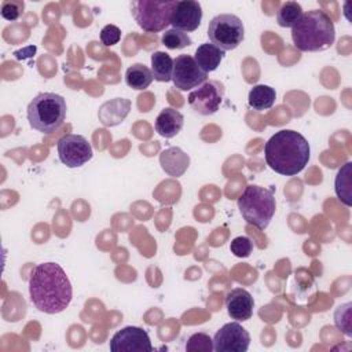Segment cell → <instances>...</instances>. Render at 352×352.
Listing matches in <instances>:
<instances>
[{
    "label": "cell",
    "instance_id": "cell-1",
    "mask_svg": "<svg viewBox=\"0 0 352 352\" xmlns=\"http://www.w3.org/2000/svg\"><path fill=\"white\" fill-rule=\"evenodd\" d=\"M29 294L33 305L44 314H59L65 311L73 297L72 283L56 263H41L36 265L29 276Z\"/></svg>",
    "mask_w": 352,
    "mask_h": 352
},
{
    "label": "cell",
    "instance_id": "cell-2",
    "mask_svg": "<svg viewBox=\"0 0 352 352\" xmlns=\"http://www.w3.org/2000/svg\"><path fill=\"white\" fill-rule=\"evenodd\" d=\"M311 148L308 140L297 131L280 129L264 146L267 165L283 176L300 173L308 164Z\"/></svg>",
    "mask_w": 352,
    "mask_h": 352
},
{
    "label": "cell",
    "instance_id": "cell-3",
    "mask_svg": "<svg viewBox=\"0 0 352 352\" xmlns=\"http://www.w3.org/2000/svg\"><path fill=\"white\" fill-rule=\"evenodd\" d=\"M292 40L302 52H316L330 48L336 40V29L331 18L322 10L302 12L292 28Z\"/></svg>",
    "mask_w": 352,
    "mask_h": 352
},
{
    "label": "cell",
    "instance_id": "cell-4",
    "mask_svg": "<svg viewBox=\"0 0 352 352\" xmlns=\"http://www.w3.org/2000/svg\"><path fill=\"white\" fill-rule=\"evenodd\" d=\"M66 100L54 92H41L36 95L28 106L29 125L41 132L51 133L59 129L66 117Z\"/></svg>",
    "mask_w": 352,
    "mask_h": 352
},
{
    "label": "cell",
    "instance_id": "cell-5",
    "mask_svg": "<svg viewBox=\"0 0 352 352\" xmlns=\"http://www.w3.org/2000/svg\"><path fill=\"white\" fill-rule=\"evenodd\" d=\"M238 209L248 224L265 230L276 209L274 192L261 186L249 184L238 198Z\"/></svg>",
    "mask_w": 352,
    "mask_h": 352
},
{
    "label": "cell",
    "instance_id": "cell-6",
    "mask_svg": "<svg viewBox=\"0 0 352 352\" xmlns=\"http://www.w3.org/2000/svg\"><path fill=\"white\" fill-rule=\"evenodd\" d=\"M176 3V0H135L131 1V12L144 32L157 33L170 25V15Z\"/></svg>",
    "mask_w": 352,
    "mask_h": 352
},
{
    "label": "cell",
    "instance_id": "cell-7",
    "mask_svg": "<svg viewBox=\"0 0 352 352\" xmlns=\"http://www.w3.org/2000/svg\"><path fill=\"white\" fill-rule=\"evenodd\" d=\"M208 36L213 45L226 51L235 50L245 37V28L239 16L234 14H220L210 19Z\"/></svg>",
    "mask_w": 352,
    "mask_h": 352
},
{
    "label": "cell",
    "instance_id": "cell-8",
    "mask_svg": "<svg viewBox=\"0 0 352 352\" xmlns=\"http://www.w3.org/2000/svg\"><path fill=\"white\" fill-rule=\"evenodd\" d=\"M58 157L62 164L67 168H78L88 162L94 153L92 146L82 135L69 133L59 139L58 146Z\"/></svg>",
    "mask_w": 352,
    "mask_h": 352
},
{
    "label": "cell",
    "instance_id": "cell-9",
    "mask_svg": "<svg viewBox=\"0 0 352 352\" xmlns=\"http://www.w3.org/2000/svg\"><path fill=\"white\" fill-rule=\"evenodd\" d=\"M208 80V73H205L195 62L191 55L182 54L173 60V74L172 81L175 87L180 91H188L201 87Z\"/></svg>",
    "mask_w": 352,
    "mask_h": 352
},
{
    "label": "cell",
    "instance_id": "cell-10",
    "mask_svg": "<svg viewBox=\"0 0 352 352\" xmlns=\"http://www.w3.org/2000/svg\"><path fill=\"white\" fill-rule=\"evenodd\" d=\"M224 87L219 81L210 80L204 82L197 89L191 91L187 100L194 111L201 116L214 114L223 100Z\"/></svg>",
    "mask_w": 352,
    "mask_h": 352
},
{
    "label": "cell",
    "instance_id": "cell-11",
    "mask_svg": "<svg viewBox=\"0 0 352 352\" xmlns=\"http://www.w3.org/2000/svg\"><path fill=\"white\" fill-rule=\"evenodd\" d=\"M249 345L250 334L238 322L226 323L213 337V349L217 352H246Z\"/></svg>",
    "mask_w": 352,
    "mask_h": 352
},
{
    "label": "cell",
    "instance_id": "cell-12",
    "mask_svg": "<svg viewBox=\"0 0 352 352\" xmlns=\"http://www.w3.org/2000/svg\"><path fill=\"white\" fill-rule=\"evenodd\" d=\"M111 352H151L153 345L148 333L138 326H126L118 330L110 340Z\"/></svg>",
    "mask_w": 352,
    "mask_h": 352
},
{
    "label": "cell",
    "instance_id": "cell-13",
    "mask_svg": "<svg viewBox=\"0 0 352 352\" xmlns=\"http://www.w3.org/2000/svg\"><path fill=\"white\" fill-rule=\"evenodd\" d=\"M202 21V7L198 1L194 0H182L177 1L172 15L170 25L173 29L182 32H194L198 29Z\"/></svg>",
    "mask_w": 352,
    "mask_h": 352
},
{
    "label": "cell",
    "instance_id": "cell-14",
    "mask_svg": "<svg viewBox=\"0 0 352 352\" xmlns=\"http://www.w3.org/2000/svg\"><path fill=\"white\" fill-rule=\"evenodd\" d=\"M226 308L231 319H235L236 322H245L253 316L254 300L248 290L235 287L226 296Z\"/></svg>",
    "mask_w": 352,
    "mask_h": 352
},
{
    "label": "cell",
    "instance_id": "cell-15",
    "mask_svg": "<svg viewBox=\"0 0 352 352\" xmlns=\"http://www.w3.org/2000/svg\"><path fill=\"white\" fill-rule=\"evenodd\" d=\"M131 110V100L125 98H114L104 102L98 111L99 121L104 126H116L121 124Z\"/></svg>",
    "mask_w": 352,
    "mask_h": 352
},
{
    "label": "cell",
    "instance_id": "cell-16",
    "mask_svg": "<svg viewBox=\"0 0 352 352\" xmlns=\"http://www.w3.org/2000/svg\"><path fill=\"white\" fill-rule=\"evenodd\" d=\"M160 164L165 173L173 177H179L187 170L190 165V157L180 147H169L161 151Z\"/></svg>",
    "mask_w": 352,
    "mask_h": 352
},
{
    "label": "cell",
    "instance_id": "cell-17",
    "mask_svg": "<svg viewBox=\"0 0 352 352\" xmlns=\"http://www.w3.org/2000/svg\"><path fill=\"white\" fill-rule=\"evenodd\" d=\"M184 124L183 114L173 109V107H165L161 110V113L155 118V131L166 139H170L176 136Z\"/></svg>",
    "mask_w": 352,
    "mask_h": 352
},
{
    "label": "cell",
    "instance_id": "cell-18",
    "mask_svg": "<svg viewBox=\"0 0 352 352\" xmlns=\"http://www.w3.org/2000/svg\"><path fill=\"white\" fill-rule=\"evenodd\" d=\"M224 51L213 45L212 43H204L195 50L194 59L197 65L205 72H214L224 58Z\"/></svg>",
    "mask_w": 352,
    "mask_h": 352
},
{
    "label": "cell",
    "instance_id": "cell-19",
    "mask_svg": "<svg viewBox=\"0 0 352 352\" xmlns=\"http://www.w3.org/2000/svg\"><path fill=\"white\" fill-rule=\"evenodd\" d=\"M275 99H276L275 89L272 87L264 85V84L254 85L249 91V95H248V103L256 111H263V110L271 109L275 103Z\"/></svg>",
    "mask_w": 352,
    "mask_h": 352
},
{
    "label": "cell",
    "instance_id": "cell-20",
    "mask_svg": "<svg viewBox=\"0 0 352 352\" xmlns=\"http://www.w3.org/2000/svg\"><path fill=\"white\" fill-rule=\"evenodd\" d=\"M334 190L342 204L346 206L352 205V162H346L338 169L334 180Z\"/></svg>",
    "mask_w": 352,
    "mask_h": 352
},
{
    "label": "cell",
    "instance_id": "cell-21",
    "mask_svg": "<svg viewBox=\"0 0 352 352\" xmlns=\"http://www.w3.org/2000/svg\"><path fill=\"white\" fill-rule=\"evenodd\" d=\"M153 80H154V77H153L151 70L142 63H133L125 72L126 85L133 89H138V91L146 89L153 82Z\"/></svg>",
    "mask_w": 352,
    "mask_h": 352
},
{
    "label": "cell",
    "instance_id": "cell-22",
    "mask_svg": "<svg viewBox=\"0 0 352 352\" xmlns=\"http://www.w3.org/2000/svg\"><path fill=\"white\" fill-rule=\"evenodd\" d=\"M151 73L157 81H170L173 74V59L166 52L155 51L151 55Z\"/></svg>",
    "mask_w": 352,
    "mask_h": 352
},
{
    "label": "cell",
    "instance_id": "cell-23",
    "mask_svg": "<svg viewBox=\"0 0 352 352\" xmlns=\"http://www.w3.org/2000/svg\"><path fill=\"white\" fill-rule=\"evenodd\" d=\"M302 8L296 1H286L283 3L278 12H276V21L278 25L282 28H293L296 22L301 18Z\"/></svg>",
    "mask_w": 352,
    "mask_h": 352
},
{
    "label": "cell",
    "instance_id": "cell-24",
    "mask_svg": "<svg viewBox=\"0 0 352 352\" xmlns=\"http://www.w3.org/2000/svg\"><path fill=\"white\" fill-rule=\"evenodd\" d=\"M161 41L169 50H182L184 47L191 45V43H192L187 33L173 29V28L169 30H165V33L161 37Z\"/></svg>",
    "mask_w": 352,
    "mask_h": 352
},
{
    "label": "cell",
    "instance_id": "cell-25",
    "mask_svg": "<svg viewBox=\"0 0 352 352\" xmlns=\"http://www.w3.org/2000/svg\"><path fill=\"white\" fill-rule=\"evenodd\" d=\"M351 302L341 304L334 311V323L338 330H341L345 336H352V324H351Z\"/></svg>",
    "mask_w": 352,
    "mask_h": 352
},
{
    "label": "cell",
    "instance_id": "cell-26",
    "mask_svg": "<svg viewBox=\"0 0 352 352\" xmlns=\"http://www.w3.org/2000/svg\"><path fill=\"white\" fill-rule=\"evenodd\" d=\"M186 349L190 352H210L213 340L206 333H194L186 342Z\"/></svg>",
    "mask_w": 352,
    "mask_h": 352
},
{
    "label": "cell",
    "instance_id": "cell-27",
    "mask_svg": "<svg viewBox=\"0 0 352 352\" xmlns=\"http://www.w3.org/2000/svg\"><path fill=\"white\" fill-rule=\"evenodd\" d=\"M23 8H25V3L21 0H4L1 3L0 12L6 21L14 22L22 15Z\"/></svg>",
    "mask_w": 352,
    "mask_h": 352
},
{
    "label": "cell",
    "instance_id": "cell-28",
    "mask_svg": "<svg viewBox=\"0 0 352 352\" xmlns=\"http://www.w3.org/2000/svg\"><path fill=\"white\" fill-rule=\"evenodd\" d=\"M230 250L235 257H249L253 250V242L248 236H236L231 241Z\"/></svg>",
    "mask_w": 352,
    "mask_h": 352
},
{
    "label": "cell",
    "instance_id": "cell-29",
    "mask_svg": "<svg viewBox=\"0 0 352 352\" xmlns=\"http://www.w3.org/2000/svg\"><path fill=\"white\" fill-rule=\"evenodd\" d=\"M99 37L103 45L106 47L114 45L121 40V29L116 25H106L102 28Z\"/></svg>",
    "mask_w": 352,
    "mask_h": 352
},
{
    "label": "cell",
    "instance_id": "cell-30",
    "mask_svg": "<svg viewBox=\"0 0 352 352\" xmlns=\"http://www.w3.org/2000/svg\"><path fill=\"white\" fill-rule=\"evenodd\" d=\"M34 52H36V47H28L26 50L16 51L14 55H15L18 59H23V58H30V56H33Z\"/></svg>",
    "mask_w": 352,
    "mask_h": 352
}]
</instances>
